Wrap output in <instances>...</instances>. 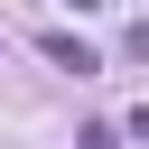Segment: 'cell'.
<instances>
[{"mask_svg": "<svg viewBox=\"0 0 149 149\" xmlns=\"http://www.w3.org/2000/svg\"><path fill=\"white\" fill-rule=\"evenodd\" d=\"M121 130H130V140H140V149H149V102H140V112H130V121H121Z\"/></svg>", "mask_w": 149, "mask_h": 149, "instance_id": "obj_3", "label": "cell"}, {"mask_svg": "<svg viewBox=\"0 0 149 149\" xmlns=\"http://www.w3.org/2000/svg\"><path fill=\"white\" fill-rule=\"evenodd\" d=\"M47 65H56V74H102V56H93L84 37H65V28H47Z\"/></svg>", "mask_w": 149, "mask_h": 149, "instance_id": "obj_1", "label": "cell"}, {"mask_svg": "<svg viewBox=\"0 0 149 149\" xmlns=\"http://www.w3.org/2000/svg\"><path fill=\"white\" fill-rule=\"evenodd\" d=\"M74 9H84V0H74Z\"/></svg>", "mask_w": 149, "mask_h": 149, "instance_id": "obj_4", "label": "cell"}, {"mask_svg": "<svg viewBox=\"0 0 149 149\" xmlns=\"http://www.w3.org/2000/svg\"><path fill=\"white\" fill-rule=\"evenodd\" d=\"M74 149H121V130H112V121H93V130H74Z\"/></svg>", "mask_w": 149, "mask_h": 149, "instance_id": "obj_2", "label": "cell"}]
</instances>
